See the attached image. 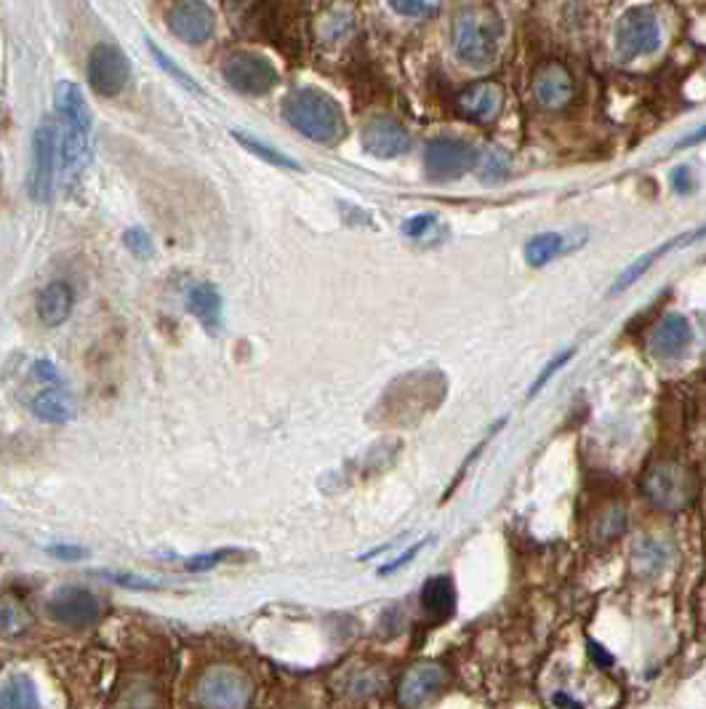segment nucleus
Listing matches in <instances>:
<instances>
[{
    "label": "nucleus",
    "mask_w": 706,
    "mask_h": 709,
    "mask_svg": "<svg viewBox=\"0 0 706 709\" xmlns=\"http://www.w3.org/2000/svg\"><path fill=\"white\" fill-rule=\"evenodd\" d=\"M504 35V22L496 6L475 3L464 6L453 19V51L461 62L475 70H485L496 62Z\"/></svg>",
    "instance_id": "f257e3e1"
},
{
    "label": "nucleus",
    "mask_w": 706,
    "mask_h": 709,
    "mask_svg": "<svg viewBox=\"0 0 706 709\" xmlns=\"http://www.w3.org/2000/svg\"><path fill=\"white\" fill-rule=\"evenodd\" d=\"M283 118L312 142L336 144L347 134L342 107L320 88H296L283 102Z\"/></svg>",
    "instance_id": "f03ea898"
},
{
    "label": "nucleus",
    "mask_w": 706,
    "mask_h": 709,
    "mask_svg": "<svg viewBox=\"0 0 706 709\" xmlns=\"http://www.w3.org/2000/svg\"><path fill=\"white\" fill-rule=\"evenodd\" d=\"M643 494L664 512L688 510L696 499V480L680 462H659L643 475Z\"/></svg>",
    "instance_id": "7ed1b4c3"
},
{
    "label": "nucleus",
    "mask_w": 706,
    "mask_h": 709,
    "mask_svg": "<svg viewBox=\"0 0 706 709\" xmlns=\"http://www.w3.org/2000/svg\"><path fill=\"white\" fill-rule=\"evenodd\" d=\"M254 696L251 680L238 667H211L195 686L198 709H246Z\"/></svg>",
    "instance_id": "20e7f679"
},
{
    "label": "nucleus",
    "mask_w": 706,
    "mask_h": 709,
    "mask_svg": "<svg viewBox=\"0 0 706 709\" xmlns=\"http://www.w3.org/2000/svg\"><path fill=\"white\" fill-rule=\"evenodd\" d=\"M62 155H59V123L56 118H43L35 128L32 139V168H30V198L35 203H48L54 195L56 171H59Z\"/></svg>",
    "instance_id": "39448f33"
},
{
    "label": "nucleus",
    "mask_w": 706,
    "mask_h": 709,
    "mask_svg": "<svg viewBox=\"0 0 706 709\" xmlns=\"http://www.w3.org/2000/svg\"><path fill=\"white\" fill-rule=\"evenodd\" d=\"M477 160H480V152L475 144H469L467 139H459V136H437L427 144V152H424V166L435 182L461 179L477 166Z\"/></svg>",
    "instance_id": "423d86ee"
},
{
    "label": "nucleus",
    "mask_w": 706,
    "mask_h": 709,
    "mask_svg": "<svg viewBox=\"0 0 706 709\" xmlns=\"http://www.w3.org/2000/svg\"><path fill=\"white\" fill-rule=\"evenodd\" d=\"M661 24L651 8H629L616 27V54L624 62L659 51Z\"/></svg>",
    "instance_id": "0eeeda50"
},
{
    "label": "nucleus",
    "mask_w": 706,
    "mask_h": 709,
    "mask_svg": "<svg viewBox=\"0 0 706 709\" xmlns=\"http://www.w3.org/2000/svg\"><path fill=\"white\" fill-rule=\"evenodd\" d=\"M224 80L240 94L262 96L278 86V70L270 59L254 54V51H235L224 59Z\"/></svg>",
    "instance_id": "6e6552de"
},
{
    "label": "nucleus",
    "mask_w": 706,
    "mask_h": 709,
    "mask_svg": "<svg viewBox=\"0 0 706 709\" xmlns=\"http://www.w3.org/2000/svg\"><path fill=\"white\" fill-rule=\"evenodd\" d=\"M48 616L62 627L70 630H86L94 627L102 619V603L94 592L83 590V587H62L56 590L46 603Z\"/></svg>",
    "instance_id": "1a4fd4ad"
},
{
    "label": "nucleus",
    "mask_w": 706,
    "mask_h": 709,
    "mask_svg": "<svg viewBox=\"0 0 706 709\" xmlns=\"http://www.w3.org/2000/svg\"><path fill=\"white\" fill-rule=\"evenodd\" d=\"M128 75H131V64H128L126 54H123L118 46L99 43V46L88 54L86 78L88 86L94 88V94L104 96V99L118 96L120 91L126 88Z\"/></svg>",
    "instance_id": "9d476101"
},
{
    "label": "nucleus",
    "mask_w": 706,
    "mask_h": 709,
    "mask_svg": "<svg viewBox=\"0 0 706 709\" xmlns=\"http://www.w3.org/2000/svg\"><path fill=\"white\" fill-rule=\"evenodd\" d=\"M360 139H363L365 152L381 160L400 158V155L411 150L413 144L411 134L405 131L403 123L389 118V115H373L371 120H365Z\"/></svg>",
    "instance_id": "9b49d317"
},
{
    "label": "nucleus",
    "mask_w": 706,
    "mask_h": 709,
    "mask_svg": "<svg viewBox=\"0 0 706 709\" xmlns=\"http://www.w3.org/2000/svg\"><path fill=\"white\" fill-rule=\"evenodd\" d=\"M168 27L184 43L200 46L214 32V14H211V8L206 3H198V0L174 3V6L168 8Z\"/></svg>",
    "instance_id": "f8f14e48"
},
{
    "label": "nucleus",
    "mask_w": 706,
    "mask_h": 709,
    "mask_svg": "<svg viewBox=\"0 0 706 709\" xmlns=\"http://www.w3.org/2000/svg\"><path fill=\"white\" fill-rule=\"evenodd\" d=\"M693 342V331L688 318L683 315H664L651 331V350L656 358L661 360H677L683 358L688 347Z\"/></svg>",
    "instance_id": "ddd939ff"
},
{
    "label": "nucleus",
    "mask_w": 706,
    "mask_h": 709,
    "mask_svg": "<svg viewBox=\"0 0 706 709\" xmlns=\"http://www.w3.org/2000/svg\"><path fill=\"white\" fill-rule=\"evenodd\" d=\"M443 683V670L437 664H416L411 670L405 672L397 686V702L405 709H416L427 702L429 696L435 694L437 688Z\"/></svg>",
    "instance_id": "4468645a"
},
{
    "label": "nucleus",
    "mask_w": 706,
    "mask_h": 709,
    "mask_svg": "<svg viewBox=\"0 0 706 709\" xmlns=\"http://www.w3.org/2000/svg\"><path fill=\"white\" fill-rule=\"evenodd\" d=\"M501 102H504V91L499 83L483 80V83H472L456 96V110L467 120H491L501 110Z\"/></svg>",
    "instance_id": "2eb2a0df"
},
{
    "label": "nucleus",
    "mask_w": 706,
    "mask_h": 709,
    "mask_svg": "<svg viewBox=\"0 0 706 709\" xmlns=\"http://www.w3.org/2000/svg\"><path fill=\"white\" fill-rule=\"evenodd\" d=\"M533 91L544 107L549 110H560L573 99V78L571 72L565 70L563 64H544L536 75H533Z\"/></svg>",
    "instance_id": "dca6fc26"
},
{
    "label": "nucleus",
    "mask_w": 706,
    "mask_h": 709,
    "mask_svg": "<svg viewBox=\"0 0 706 709\" xmlns=\"http://www.w3.org/2000/svg\"><path fill=\"white\" fill-rule=\"evenodd\" d=\"M54 104L62 123L78 128L83 134H91V112H88L86 99H83V94H80V88L75 86V83H70V80L56 83Z\"/></svg>",
    "instance_id": "f3484780"
},
{
    "label": "nucleus",
    "mask_w": 706,
    "mask_h": 709,
    "mask_svg": "<svg viewBox=\"0 0 706 709\" xmlns=\"http://www.w3.org/2000/svg\"><path fill=\"white\" fill-rule=\"evenodd\" d=\"M72 304H75V296H72V288L67 283H51L40 291L38 296V318L43 326H62L64 320L70 318Z\"/></svg>",
    "instance_id": "a211bd4d"
},
{
    "label": "nucleus",
    "mask_w": 706,
    "mask_h": 709,
    "mask_svg": "<svg viewBox=\"0 0 706 709\" xmlns=\"http://www.w3.org/2000/svg\"><path fill=\"white\" fill-rule=\"evenodd\" d=\"M187 310L195 315L200 326L206 331H216L222 326V296L211 283H200L187 296Z\"/></svg>",
    "instance_id": "6ab92c4d"
},
{
    "label": "nucleus",
    "mask_w": 706,
    "mask_h": 709,
    "mask_svg": "<svg viewBox=\"0 0 706 709\" xmlns=\"http://www.w3.org/2000/svg\"><path fill=\"white\" fill-rule=\"evenodd\" d=\"M706 235V227H701V230H696L693 235H680V238H675V240H669L667 246H661V248H656V251H651V254H645V256H640L637 262H632L627 267V270L621 272L619 278H616V283H613V288H611V294H619V291H624V288H629V286H635L637 280L643 278L645 272L651 270L653 267V262L659 259V256H664L667 251H672V248H677V246H683V243H693V240H699V238H704Z\"/></svg>",
    "instance_id": "aec40b11"
},
{
    "label": "nucleus",
    "mask_w": 706,
    "mask_h": 709,
    "mask_svg": "<svg viewBox=\"0 0 706 709\" xmlns=\"http://www.w3.org/2000/svg\"><path fill=\"white\" fill-rule=\"evenodd\" d=\"M421 603L435 622H445L456 611V590H453L451 576H435L424 584L421 590Z\"/></svg>",
    "instance_id": "412c9836"
},
{
    "label": "nucleus",
    "mask_w": 706,
    "mask_h": 709,
    "mask_svg": "<svg viewBox=\"0 0 706 709\" xmlns=\"http://www.w3.org/2000/svg\"><path fill=\"white\" fill-rule=\"evenodd\" d=\"M0 709H40L35 683L22 672L0 680Z\"/></svg>",
    "instance_id": "4be33fe9"
},
{
    "label": "nucleus",
    "mask_w": 706,
    "mask_h": 709,
    "mask_svg": "<svg viewBox=\"0 0 706 709\" xmlns=\"http://www.w3.org/2000/svg\"><path fill=\"white\" fill-rule=\"evenodd\" d=\"M30 408H32V414L38 416V419H43V422H54V424L70 422L72 416H75V406H72V400L67 398V395H64L59 387H54V390L38 392V395L32 398Z\"/></svg>",
    "instance_id": "5701e85b"
},
{
    "label": "nucleus",
    "mask_w": 706,
    "mask_h": 709,
    "mask_svg": "<svg viewBox=\"0 0 706 709\" xmlns=\"http://www.w3.org/2000/svg\"><path fill=\"white\" fill-rule=\"evenodd\" d=\"M565 238L557 235V232H541V235H533L528 243H525L523 254L528 267H547L549 262H555L557 256L565 254Z\"/></svg>",
    "instance_id": "b1692460"
},
{
    "label": "nucleus",
    "mask_w": 706,
    "mask_h": 709,
    "mask_svg": "<svg viewBox=\"0 0 706 709\" xmlns=\"http://www.w3.org/2000/svg\"><path fill=\"white\" fill-rule=\"evenodd\" d=\"M480 168H477V174H480V179L488 184H496V182H504L509 176V168H512V160H509V152L501 150V147H488V150L480 155Z\"/></svg>",
    "instance_id": "393cba45"
},
{
    "label": "nucleus",
    "mask_w": 706,
    "mask_h": 709,
    "mask_svg": "<svg viewBox=\"0 0 706 709\" xmlns=\"http://www.w3.org/2000/svg\"><path fill=\"white\" fill-rule=\"evenodd\" d=\"M235 139H238L243 147H246L248 152H254V155H259L262 160H267L270 166H278V168H291V171H296L299 168V163L296 160H291L288 155H283V152H278V150H272V147H267L264 142H259V139H254V136H246V134H240V131H235Z\"/></svg>",
    "instance_id": "a878e982"
},
{
    "label": "nucleus",
    "mask_w": 706,
    "mask_h": 709,
    "mask_svg": "<svg viewBox=\"0 0 706 709\" xmlns=\"http://www.w3.org/2000/svg\"><path fill=\"white\" fill-rule=\"evenodd\" d=\"M627 528V510L624 507H611L605 510V515L597 520V526L592 528L597 542H611L616 536H621V531Z\"/></svg>",
    "instance_id": "bb28decb"
},
{
    "label": "nucleus",
    "mask_w": 706,
    "mask_h": 709,
    "mask_svg": "<svg viewBox=\"0 0 706 709\" xmlns=\"http://www.w3.org/2000/svg\"><path fill=\"white\" fill-rule=\"evenodd\" d=\"M635 563H637V571H640L643 576L656 574V571H661L664 563H667V550H664L661 544L648 539V542H643L635 550Z\"/></svg>",
    "instance_id": "cd10ccee"
},
{
    "label": "nucleus",
    "mask_w": 706,
    "mask_h": 709,
    "mask_svg": "<svg viewBox=\"0 0 706 709\" xmlns=\"http://www.w3.org/2000/svg\"><path fill=\"white\" fill-rule=\"evenodd\" d=\"M147 46H150L152 56H155V62H158L160 67H163V70H166L168 75H171V78L176 80V83H182L184 88H190V91H195V94H203L198 83H195V78H192V75H187V72H184L182 67H179V64H176L174 59H171V56L163 54V51L158 48V43H152V40H147Z\"/></svg>",
    "instance_id": "c85d7f7f"
},
{
    "label": "nucleus",
    "mask_w": 706,
    "mask_h": 709,
    "mask_svg": "<svg viewBox=\"0 0 706 709\" xmlns=\"http://www.w3.org/2000/svg\"><path fill=\"white\" fill-rule=\"evenodd\" d=\"M123 243H126V248L136 256V259H150V256L155 254V246H152L150 235H147L144 230H139V227H131V230H126V235H123Z\"/></svg>",
    "instance_id": "c756f323"
},
{
    "label": "nucleus",
    "mask_w": 706,
    "mask_h": 709,
    "mask_svg": "<svg viewBox=\"0 0 706 709\" xmlns=\"http://www.w3.org/2000/svg\"><path fill=\"white\" fill-rule=\"evenodd\" d=\"M573 352H576V350H565V352H560V355H555V358H552V363H549V366L544 368V371H541L539 376H536V382H533V387L528 390V398H533V395H536V392H539L541 387H544V384H547L549 379L555 376L557 368H563L565 363H568V360L573 358Z\"/></svg>",
    "instance_id": "7c9ffc66"
},
{
    "label": "nucleus",
    "mask_w": 706,
    "mask_h": 709,
    "mask_svg": "<svg viewBox=\"0 0 706 709\" xmlns=\"http://www.w3.org/2000/svg\"><path fill=\"white\" fill-rule=\"evenodd\" d=\"M24 627V614L19 608L3 603L0 606V632H16Z\"/></svg>",
    "instance_id": "2f4dec72"
},
{
    "label": "nucleus",
    "mask_w": 706,
    "mask_h": 709,
    "mask_svg": "<svg viewBox=\"0 0 706 709\" xmlns=\"http://www.w3.org/2000/svg\"><path fill=\"white\" fill-rule=\"evenodd\" d=\"M435 222H437L435 214H419L403 224V232L408 235V238H419V235L429 232V227H432Z\"/></svg>",
    "instance_id": "473e14b6"
},
{
    "label": "nucleus",
    "mask_w": 706,
    "mask_h": 709,
    "mask_svg": "<svg viewBox=\"0 0 706 709\" xmlns=\"http://www.w3.org/2000/svg\"><path fill=\"white\" fill-rule=\"evenodd\" d=\"M672 187H675V192H680V195H688V192L696 187L691 166H677L675 171H672Z\"/></svg>",
    "instance_id": "72a5a7b5"
},
{
    "label": "nucleus",
    "mask_w": 706,
    "mask_h": 709,
    "mask_svg": "<svg viewBox=\"0 0 706 709\" xmlns=\"http://www.w3.org/2000/svg\"><path fill=\"white\" fill-rule=\"evenodd\" d=\"M389 8H392V11H397V14H403V16H424V14H432V11H437L435 3H389Z\"/></svg>",
    "instance_id": "f704fd0d"
},
{
    "label": "nucleus",
    "mask_w": 706,
    "mask_h": 709,
    "mask_svg": "<svg viewBox=\"0 0 706 709\" xmlns=\"http://www.w3.org/2000/svg\"><path fill=\"white\" fill-rule=\"evenodd\" d=\"M32 371H35V376H38L40 382L51 384V387H59V382H62V376H59V371H56L51 360H38Z\"/></svg>",
    "instance_id": "c9c22d12"
},
{
    "label": "nucleus",
    "mask_w": 706,
    "mask_h": 709,
    "mask_svg": "<svg viewBox=\"0 0 706 709\" xmlns=\"http://www.w3.org/2000/svg\"><path fill=\"white\" fill-rule=\"evenodd\" d=\"M227 555H230V550H219V552H211V555H200V558H192L190 563H187V568H190V571H206V568H214L216 563H222Z\"/></svg>",
    "instance_id": "e433bc0d"
},
{
    "label": "nucleus",
    "mask_w": 706,
    "mask_h": 709,
    "mask_svg": "<svg viewBox=\"0 0 706 709\" xmlns=\"http://www.w3.org/2000/svg\"><path fill=\"white\" fill-rule=\"evenodd\" d=\"M704 139H706V123H704V126H699V128H696V131H693V134H688V136H685V139H680V142H677V147H675V150H685V147H693V144L704 142Z\"/></svg>",
    "instance_id": "4c0bfd02"
},
{
    "label": "nucleus",
    "mask_w": 706,
    "mask_h": 709,
    "mask_svg": "<svg viewBox=\"0 0 706 709\" xmlns=\"http://www.w3.org/2000/svg\"><path fill=\"white\" fill-rule=\"evenodd\" d=\"M51 555H59V558H67V560H75V558H83V550H78V547H51Z\"/></svg>",
    "instance_id": "58836bf2"
}]
</instances>
